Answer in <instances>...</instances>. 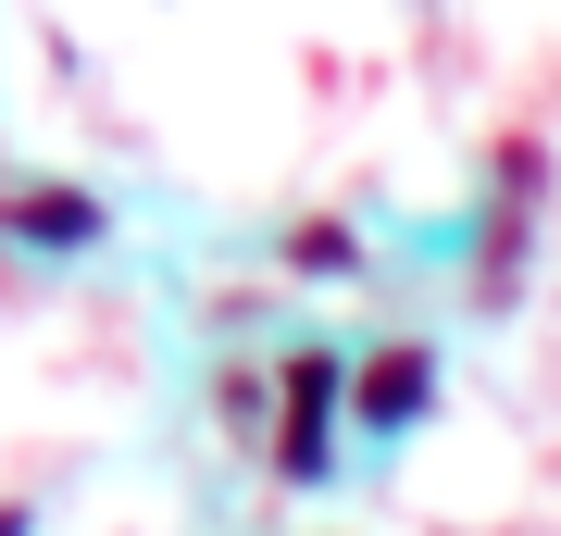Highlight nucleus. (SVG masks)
Masks as SVG:
<instances>
[{
	"instance_id": "nucleus-2",
	"label": "nucleus",
	"mask_w": 561,
	"mask_h": 536,
	"mask_svg": "<svg viewBox=\"0 0 561 536\" xmlns=\"http://www.w3.org/2000/svg\"><path fill=\"white\" fill-rule=\"evenodd\" d=\"M424 399H437V375H424V350H387L375 375H362V424H387V437H400V424L424 412Z\"/></svg>"
},
{
	"instance_id": "nucleus-3",
	"label": "nucleus",
	"mask_w": 561,
	"mask_h": 536,
	"mask_svg": "<svg viewBox=\"0 0 561 536\" xmlns=\"http://www.w3.org/2000/svg\"><path fill=\"white\" fill-rule=\"evenodd\" d=\"M13 238H38V250H88V238H101V199L38 187V199H13Z\"/></svg>"
},
{
	"instance_id": "nucleus-1",
	"label": "nucleus",
	"mask_w": 561,
	"mask_h": 536,
	"mask_svg": "<svg viewBox=\"0 0 561 536\" xmlns=\"http://www.w3.org/2000/svg\"><path fill=\"white\" fill-rule=\"evenodd\" d=\"M337 387H350V362H337V350H300V362H287L275 475H324V461H337Z\"/></svg>"
},
{
	"instance_id": "nucleus-4",
	"label": "nucleus",
	"mask_w": 561,
	"mask_h": 536,
	"mask_svg": "<svg viewBox=\"0 0 561 536\" xmlns=\"http://www.w3.org/2000/svg\"><path fill=\"white\" fill-rule=\"evenodd\" d=\"M0 536H25V512H0Z\"/></svg>"
}]
</instances>
